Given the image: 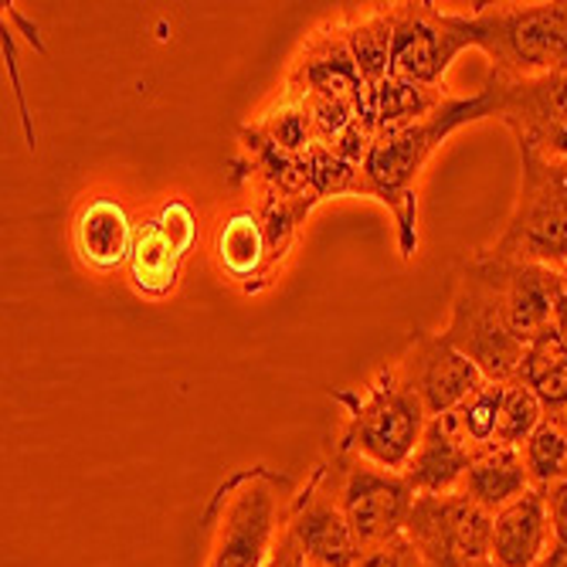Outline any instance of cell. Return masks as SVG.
Segmentation results:
<instances>
[{"label":"cell","mask_w":567,"mask_h":567,"mask_svg":"<svg viewBox=\"0 0 567 567\" xmlns=\"http://www.w3.org/2000/svg\"><path fill=\"white\" fill-rule=\"evenodd\" d=\"M496 102L486 85L473 95H449L435 113L425 120L404 126L401 133L381 136L371 143L364 157V197L381 200L384 208L398 221V245L401 255H411L419 245L415 221H419V197H415V181L432 161V153L462 126L493 120Z\"/></svg>","instance_id":"6da1fadb"},{"label":"cell","mask_w":567,"mask_h":567,"mask_svg":"<svg viewBox=\"0 0 567 567\" xmlns=\"http://www.w3.org/2000/svg\"><path fill=\"white\" fill-rule=\"evenodd\" d=\"M296 489L289 476L269 466L231 473L204 509V564L200 567H266Z\"/></svg>","instance_id":"7a4b0ae2"},{"label":"cell","mask_w":567,"mask_h":567,"mask_svg":"<svg viewBox=\"0 0 567 567\" xmlns=\"http://www.w3.org/2000/svg\"><path fill=\"white\" fill-rule=\"evenodd\" d=\"M470 48L483 51L493 79H540L567 72V0L476 4L455 14Z\"/></svg>","instance_id":"3957f363"},{"label":"cell","mask_w":567,"mask_h":567,"mask_svg":"<svg viewBox=\"0 0 567 567\" xmlns=\"http://www.w3.org/2000/svg\"><path fill=\"white\" fill-rule=\"evenodd\" d=\"M333 401L343 408V422L333 439V452L357 455L381 470L404 473L408 458L415 455L429 411L401 378L394 360L357 391H333Z\"/></svg>","instance_id":"277c9868"},{"label":"cell","mask_w":567,"mask_h":567,"mask_svg":"<svg viewBox=\"0 0 567 567\" xmlns=\"http://www.w3.org/2000/svg\"><path fill=\"white\" fill-rule=\"evenodd\" d=\"M503 259L567 272V164L520 146V194L489 245Z\"/></svg>","instance_id":"5b68a950"},{"label":"cell","mask_w":567,"mask_h":567,"mask_svg":"<svg viewBox=\"0 0 567 567\" xmlns=\"http://www.w3.org/2000/svg\"><path fill=\"white\" fill-rule=\"evenodd\" d=\"M442 337L466 353L480 374L493 384H513L520 378V364L527 343H520L503 323V313L493 299L489 282L483 279L473 251L452 272V299H449V323Z\"/></svg>","instance_id":"8992f818"},{"label":"cell","mask_w":567,"mask_h":567,"mask_svg":"<svg viewBox=\"0 0 567 567\" xmlns=\"http://www.w3.org/2000/svg\"><path fill=\"white\" fill-rule=\"evenodd\" d=\"M337 466V489H340V506L350 524L357 550H374L394 537L404 534L411 503H415V489L408 486L401 473L381 470L374 462H364L357 455L330 452Z\"/></svg>","instance_id":"52a82bcc"},{"label":"cell","mask_w":567,"mask_h":567,"mask_svg":"<svg viewBox=\"0 0 567 567\" xmlns=\"http://www.w3.org/2000/svg\"><path fill=\"white\" fill-rule=\"evenodd\" d=\"M404 537L429 567H473L489 557L493 513L462 493L415 496Z\"/></svg>","instance_id":"ba28073f"},{"label":"cell","mask_w":567,"mask_h":567,"mask_svg":"<svg viewBox=\"0 0 567 567\" xmlns=\"http://www.w3.org/2000/svg\"><path fill=\"white\" fill-rule=\"evenodd\" d=\"M282 534L299 547L309 567H353L357 564L360 550L343 517L337 466L330 455L317 462L309 480L296 489L286 509Z\"/></svg>","instance_id":"9c48e42d"},{"label":"cell","mask_w":567,"mask_h":567,"mask_svg":"<svg viewBox=\"0 0 567 567\" xmlns=\"http://www.w3.org/2000/svg\"><path fill=\"white\" fill-rule=\"evenodd\" d=\"M473 259L493 289V299L499 306L506 330L520 343H530L544 330L554 327V313L567 292L564 272L537 266V262L503 259V255L489 248H476Z\"/></svg>","instance_id":"30bf717a"},{"label":"cell","mask_w":567,"mask_h":567,"mask_svg":"<svg viewBox=\"0 0 567 567\" xmlns=\"http://www.w3.org/2000/svg\"><path fill=\"white\" fill-rule=\"evenodd\" d=\"M483 85L493 92L496 120L517 136V146L567 164V72L540 79L486 75Z\"/></svg>","instance_id":"8fae6325"},{"label":"cell","mask_w":567,"mask_h":567,"mask_svg":"<svg viewBox=\"0 0 567 567\" xmlns=\"http://www.w3.org/2000/svg\"><path fill=\"white\" fill-rule=\"evenodd\" d=\"M466 48L470 41L455 21V11H442L429 0L394 4L391 75L445 89V72Z\"/></svg>","instance_id":"7c38bea8"},{"label":"cell","mask_w":567,"mask_h":567,"mask_svg":"<svg viewBox=\"0 0 567 567\" xmlns=\"http://www.w3.org/2000/svg\"><path fill=\"white\" fill-rule=\"evenodd\" d=\"M394 364L425 404L429 419L452 415L486 384V378L466 353H458L442 333L422 327L411 330L408 343L394 357Z\"/></svg>","instance_id":"4fadbf2b"},{"label":"cell","mask_w":567,"mask_h":567,"mask_svg":"<svg viewBox=\"0 0 567 567\" xmlns=\"http://www.w3.org/2000/svg\"><path fill=\"white\" fill-rule=\"evenodd\" d=\"M194 238H197V218L190 212V204L171 197L157 215L136 228L133 251L126 262L133 289L153 299L167 296L177 286L181 266Z\"/></svg>","instance_id":"5bb4252c"},{"label":"cell","mask_w":567,"mask_h":567,"mask_svg":"<svg viewBox=\"0 0 567 567\" xmlns=\"http://www.w3.org/2000/svg\"><path fill=\"white\" fill-rule=\"evenodd\" d=\"M476 455L480 452L470 445L466 435H462L455 415H439V419H429L425 435H422L415 455L408 458L401 476L419 496L458 493V483L470 473Z\"/></svg>","instance_id":"9a60e30c"},{"label":"cell","mask_w":567,"mask_h":567,"mask_svg":"<svg viewBox=\"0 0 567 567\" xmlns=\"http://www.w3.org/2000/svg\"><path fill=\"white\" fill-rule=\"evenodd\" d=\"M554 550L547 496L544 489H527L493 517L489 564L493 567H537Z\"/></svg>","instance_id":"2e32d148"},{"label":"cell","mask_w":567,"mask_h":567,"mask_svg":"<svg viewBox=\"0 0 567 567\" xmlns=\"http://www.w3.org/2000/svg\"><path fill=\"white\" fill-rule=\"evenodd\" d=\"M136 228L130 212L116 197H92L72 225V241L82 266L95 272H113L130 262Z\"/></svg>","instance_id":"e0dca14e"},{"label":"cell","mask_w":567,"mask_h":567,"mask_svg":"<svg viewBox=\"0 0 567 567\" xmlns=\"http://www.w3.org/2000/svg\"><path fill=\"white\" fill-rule=\"evenodd\" d=\"M527 489H534V483L527 476L524 455H520V449H509V445L483 449L473 458L470 473L458 483V493L473 499L476 506H483L486 513H493V517L513 499H520Z\"/></svg>","instance_id":"ac0fdd59"},{"label":"cell","mask_w":567,"mask_h":567,"mask_svg":"<svg viewBox=\"0 0 567 567\" xmlns=\"http://www.w3.org/2000/svg\"><path fill=\"white\" fill-rule=\"evenodd\" d=\"M343 41L350 59L371 92L391 75V44H394V4H371L364 11L340 14Z\"/></svg>","instance_id":"d6986e66"},{"label":"cell","mask_w":567,"mask_h":567,"mask_svg":"<svg viewBox=\"0 0 567 567\" xmlns=\"http://www.w3.org/2000/svg\"><path fill=\"white\" fill-rule=\"evenodd\" d=\"M449 99L445 89H432V85H419L401 75H388L368 99V123L374 130V140L401 133L404 126L425 120L429 113H435L442 102Z\"/></svg>","instance_id":"ffe728a7"},{"label":"cell","mask_w":567,"mask_h":567,"mask_svg":"<svg viewBox=\"0 0 567 567\" xmlns=\"http://www.w3.org/2000/svg\"><path fill=\"white\" fill-rule=\"evenodd\" d=\"M218 259L235 282H245V289H259L269 282L272 262H269V241L259 215L238 212L228 221H221Z\"/></svg>","instance_id":"44dd1931"},{"label":"cell","mask_w":567,"mask_h":567,"mask_svg":"<svg viewBox=\"0 0 567 567\" xmlns=\"http://www.w3.org/2000/svg\"><path fill=\"white\" fill-rule=\"evenodd\" d=\"M517 381H524L540 398L547 415H560L567 408V350L554 333V327L527 343Z\"/></svg>","instance_id":"7402d4cb"},{"label":"cell","mask_w":567,"mask_h":567,"mask_svg":"<svg viewBox=\"0 0 567 567\" xmlns=\"http://www.w3.org/2000/svg\"><path fill=\"white\" fill-rule=\"evenodd\" d=\"M527 476L537 489H550L567 480V425L560 415H547L537 432L520 445Z\"/></svg>","instance_id":"603a6c76"},{"label":"cell","mask_w":567,"mask_h":567,"mask_svg":"<svg viewBox=\"0 0 567 567\" xmlns=\"http://www.w3.org/2000/svg\"><path fill=\"white\" fill-rule=\"evenodd\" d=\"M547 419V408L540 404V398L524 384V381H513L503 384V404H499V425H496V445H509V449H520L537 425Z\"/></svg>","instance_id":"cb8c5ba5"},{"label":"cell","mask_w":567,"mask_h":567,"mask_svg":"<svg viewBox=\"0 0 567 567\" xmlns=\"http://www.w3.org/2000/svg\"><path fill=\"white\" fill-rule=\"evenodd\" d=\"M499 404H503V384L486 381L466 404L458 411H452L462 435L470 439V445L476 452L496 445V425H499Z\"/></svg>","instance_id":"d4e9b609"},{"label":"cell","mask_w":567,"mask_h":567,"mask_svg":"<svg viewBox=\"0 0 567 567\" xmlns=\"http://www.w3.org/2000/svg\"><path fill=\"white\" fill-rule=\"evenodd\" d=\"M353 567H429V564L422 560V554L415 547H411V540L401 534V537H394L374 550H364Z\"/></svg>","instance_id":"484cf974"},{"label":"cell","mask_w":567,"mask_h":567,"mask_svg":"<svg viewBox=\"0 0 567 567\" xmlns=\"http://www.w3.org/2000/svg\"><path fill=\"white\" fill-rule=\"evenodd\" d=\"M544 496H547V517H550L554 547L567 554V480L544 489Z\"/></svg>","instance_id":"4316f807"},{"label":"cell","mask_w":567,"mask_h":567,"mask_svg":"<svg viewBox=\"0 0 567 567\" xmlns=\"http://www.w3.org/2000/svg\"><path fill=\"white\" fill-rule=\"evenodd\" d=\"M554 333L560 337V343H564V350H567V292H564V299H560V306H557V313H554Z\"/></svg>","instance_id":"83f0119b"},{"label":"cell","mask_w":567,"mask_h":567,"mask_svg":"<svg viewBox=\"0 0 567 567\" xmlns=\"http://www.w3.org/2000/svg\"><path fill=\"white\" fill-rule=\"evenodd\" d=\"M560 560H564V550H557V547H554V550H550L537 567H560Z\"/></svg>","instance_id":"f1b7e54d"},{"label":"cell","mask_w":567,"mask_h":567,"mask_svg":"<svg viewBox=\"0 0 567 567\" xmlns=\"http://www.w3.org/2000/svg\"><path fill=\"white\" fill-rule=\"evenodd\" d=\"M473 567H493V564H489V560H483V564H473Z\"/></svg>","instance_id":"f546056e"},{"label":"cell","mask_w":567,"mask_h":567,"mask_svg":"<svg viewBox=\"0 0 567 567\" xmlns=\"http://www.w3.org/2000/svg\"><path fill=\"white\" fill-rule=\"evenodd\" d=\"M560 419H564V425H567V408H564V411H560Z\"/></svg>","instance_id":"4dcf8cb0"},{"label":"cell","mask_w":567,"mask_h":567,"mask_svg":"<svg viewBox=\"0 0 567 567\" xmlns=\"http://www.w3.org/2000/svg\"><path fill=\"white\" fill-rule=\"evenodd\" d=\"M560 567H567V554H564V560H560Z\"/></svg>","instance_id":"1f68e13d"},{"label":"cell","mask_w":567,"mask_h":567,"mask_svg":"<svg viewBox=\"0 0 567 567\" xmlns=\"http://www.w3.org/2000/svg\"><path fill=\"white\" fill-rule=\"evenodd\" d=\"M564 279H567V272H564Z\"/></svg>","instance_id":"d6a6232c"}]
</instances>
